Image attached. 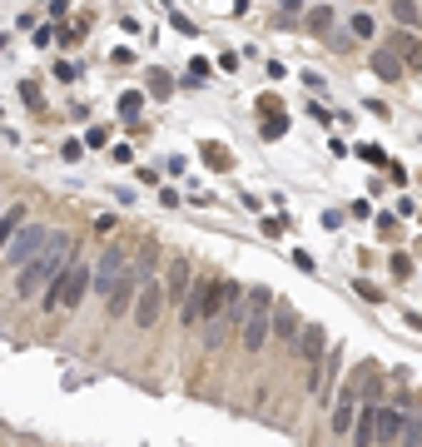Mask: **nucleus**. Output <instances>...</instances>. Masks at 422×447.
Returning a JSON list of instances; mask_svg holds the SVG:
<instances>
[{
    "label": "nucleus",
    "instance_id": "nucleus-1",
    "mask_svg": "<svg viewBox=\"0 0 422 447\" xmlns=\"http://www.w3.org/2000/svg\"><path fill=\"white\" fill-rule=\"evenodd\" d=\"M70 253H75V233H70V228H50V238L40 243V253H30V258L15 268V298L30 303L35 293H45V283L70 263Z\"/></svg>",
    "mask_w": 422,
    "mask_h": 447
},
{
    "label": "nucleus",
    "instance_id": "nucleus-2",
    "mask_svg": "<svg viewBox=\"0 0 422 447\" xmlns=\"http://www.w3.org/2000/svg\"><path fill=\"white\" fill-rule=\"evenodd\" d=\"M85 298H90V258L75 248L70 253V263L45 283V298H40V313L45 318H55V313H75V308H85Z\"/></svg>",
    "mask_w": 422,
    "mask_h": 447
},
{
    "label": "nucleus",
    "instance_id": "nucleus-3",
    "mask_svg": "<svg viewBox=\"0 0 422 447\" xmlns=\"http://www.w3.org/2000/svg\"><path fill=\"white\" fill-rule=\"evenodd\" d=\"M223 293H228V278H194L189 293L179 298L184 303V328H199L223 313Z\"/></svg>",
    "mask_w": 422,
    "mask_h": 447
},
{
    "label": "nucleus",
    "instance_id": "nucleus-4",
    "mask_svg": "<svg viewBox=\"0 0 422 447\" xmlns=\"http://www.w3.org/2000/svg\"><path fill=\"white\" fill-rule=\"evenodd\" d=\"M164 308H169V298H164V283L149 273L139 288H134V303H129V318H134V328L139 333H154V323L164 318Z\"/></svg>",
    "mask_w": 422,
    "mask_h": 447
},
{
    "label": "nucleus",
    "instance_id": "nucleus-5",
    "mask_svg": "<svg viewBox=\"0 0 422 447\" xmlns=\"http://www.w3.org/2000/svg\"><path fill=\"white\" fill-rule=\"evenodd\" d=\"M45 238H50V228H45V224H40V219H35V224L25 219L20 228H15V233H10V238H5V248H0V263L15 273V268H20L30 253H40V243H45Z\"/></svg>",
    "mask_w": 422,
    "mask_h": 447
},
{
    "label": "nucleus",
    "instance_id": "nucleus-6",
    "mask_svg": "<svg viewBox=\"0 0 422 447\" xmlns=\"http://www.w3.org/2000/svg\"><path fill=\"white\" fill-rule=\"evenodd\" d=\"M268 343H273V308H248L243 323H238V348L248 358H258Z\"/></svg>",
    "mask_w": 422,
    "mask_h": 447
},
{
    "label": "nucleus",
    "instance_id": "nucleus-7",
    "mask_svg": "<svg viewBox=\"0 0 422 447\" xmlns=\"http://www.w3.org/2000/svg\"><path fill=\"white\" fill-rule=\"evenodd\" d=\"M129 268V248H119V243H109L105 253H100V263H90V293H100L105 298L109 293V283L119 278Z\"/></svg>",
    "mask_w": 422,
    "mask_h": 447
},
{
    "label": "nucleus",
    "instance_id": "nucleus-8",
    "mask_svg": "<svg viewBox=\"0 0 422 447\" xmlns=\"http://www.w3.org/2000/svg\"><path fill=\"white\" fill-rule=\"evenodd\" d=\"M139 283H144V273H134V268H124V273L109 283V293H105V313H109V318H124V313H129Z\"/></svg>",
    "mask_w": 422,
    "mask_h": 447
},
{
    "label": "nucleus",
    "instance_id": "nucleus-9",
    "mask_svg": "<svg viewBox=\"0 0 422 447\" xmlns=\"http://www.w3.org/2000/svg\"><path fill=\"white\" fill-rule=\"evenodd\" d=\"M388 50L403 60V70L422 75V35H418V30H398V25H393V35H388Z\"/></svg>",
    "mask_w": 422,
    "mask_h": 447
},
{
    "label": "nucleus",
    "instance_id": "nucleus-10",
    "mask_svg": "<svg viewBox=\"0 0 422 447\" xmlns=\"http://www.w3.org/2000/svg\"><path fill=\"white\" fill-rule=\"evenodd\" d=\"M358 388H353V378L338 388V403H333V418H328V428H333V438H348V428H353V413H358Z\"/></svg>",
    "mask_w": 422,
    "mask_h": 447
},
{
    "label": "nucleus",
    "instance_id": "nucleus-11",
    "mask_svg": "<svg viewBox=\"0 0 422 447\" xmlns=\"http://www.w3.org/2000/svg\"><path fill=\"white\" fill-rule=\"evenodd\" d=\"M403 423H408V413H403L398 403H378V428H373V447H393V443H398V433H403Z\"/></svg>",
    "mask_w": 422,
    "mask_h": 447
},
{
    "label": "nucleus",
    "instance_id": "nucleus-12",
    "mask_svg": "<svg viewBox=\"0 0 422 447\" xmlns=\"http://www.w3.org/2000/svg\"><path fill=\"white\" fill-rule=\"evenodd\" d=\"M159 283H164V298H169V303H174V298H184V293H189V283H194V263H189L184 253H174Z\"/></svg>",
    "mask_w": 422,
    "mask_h": 447
},
{
    "label": "nucleus",
    "instance_id": "nucleus-13",
    "mask_svg": "<svg viewBox=\"0 0 422 447\" xmlns=\"http://www.w3.org/2000/svg\"><path fill=\"white\" fill-rule=\"evenodd\" d=\"M298 328H303V318H298L288 303H278V308H273V343L293 353V343H298Z\"/></svg>",
    "mask_w": 422,
    "mask_h": 447
},
{
    "label": "nucleus",
    "instance_id": "nucleus-14",
    "mask_svg": "<svg viewBox=\"0 0 422 447\" xmlns=\"http://www.w3.org/2000/svg\"><path fill=\"white\" fill-rule=\"evenodd\" d=\"M368 70H373V75H378L383 85H398V80L408 75V70H403V60H398V55H393L388 45H378V50L368 55Z\"/></svg>",
    "mask_w": 422,
    "mask_h": 447
},
{
    "label": "nucleus",
    "instance_id": "nucleus-15",
    "mask_svg": "<svg viewBox=\"0 0 422 447\" xmlns=\"http://www.w3.org/2000/svg\"><path fill=\"white\" fill-rule=\"evenodd\" d=\"M373 428H378V403H358L353 413V447H373Z\"/></svg>",
    "mask_w": 422,
    "mask_h": 447
},
{
    "label": "nucleus",
    "instance_id": "nucleus-16",
    "mask_svg": "<svg viewBox=\"0 0 422 447\" xmlns=\"http://www.w3.org/2000/svg\"><path fill=\"white\" fill-rule=\"evenodd\" d=\"M388 15H393L398 30H422V0H393Z\"/></svg>",
    "mask_w": 422,
    "mask_h": 447
},
{
    "label": "nucleus",
    "instance_id": "nucleus-17",
    "mask_svg": "<svg viewBox=\"0 0 422 447\" xmlns=\"http://www.w3.org/2000/svg\"><path fill=\"white\" fill-rule=\"evenodd\" d=\"M348 35H353V40H373V35H378V20H373L368 10H353V15H348Z\"/></svg>",
    "mask_w": 422,
    "mask_h": 447
},
{
    "label": "nucleus",
    "instance_id": "nucleus-18",
    "mask_svg": "<svg viewBox=\"0 0 422 447\" xmlns=\"http://www.w3.org/2000/svg\"><path fill=\"white\" fill-rule=\"evenodd\" d=\"M25 214H30L25 204H10V209H0V248H5V238H10V233L25 224Z\"/></svg>",
    "mask_w": 422,
    "mask_h": 447
},
{
    "label": "nucleus",
    "instance_id": "nucleus-19",
    "mask_svg": "<svg viewBox=\"0 0 422 447\" xmlns=\"http://www.w3.org/2000/svg\"><path fill=\"white\" fill-rule=\"evenodd\" d=\"M139 114H144V95H139V90H124V95H119V119L139 124Z\"/></svg>",
    "mask_w": 422,
    "mask_h": 447
},
{
    "label": "nucleus",
    "instance_id": "nucleus-20",
    "mask_svg": "<svg viewBox=\"0 0 422 447\" xmlns=\"http://www.w3.org/2000/svg\"><path fill=\"white\" fill-rule=\"evenodd\" d=\"M333 20H338V10H333V5H313L308 30H313V35H333Z\"/></svg>",
    "mask_w": 422,
    "mask_h": 447
},
{
    "label": "nucleus",
    "instance_id": "nucleus-21",
    "mask_svg": "<svg viewBox=\"0 0 422 447\" xmlns=\"http://www.w3.org/2000/svg\"><path fill=\"white\" fill-rule=\"evenodd\" d=\"M149 95H154V100H174V75L149 70Z\"/></svg>",
    "mask_w": 422,
    "mask_h": 447
},
{
    "label": "nucleus",
    "instance_id": "nucleus-22",
    "mask_svg": "<svg viewBox=\"0 0 422 447\" xmlns=\"http://www.w3.org/2000/svg\"><path fill=\"white\" fill-rule=\"evenodd\" d=\"M243 308H273V288H268V283L243 288Z\"/></svg>",
    "mask_w": 422,
    "mask_h": 447
},
{
    "label": "nucleus",
    "instance_id": "nucleus-23",
    "mask_svg": "<svg viewBox=\"0 0 422 447\" xmlns=\"http://www.w3.org/2000/svg\"><path fill=\"white\" fill-rule=\"evenodd\" d=\"M353 293H358L363 303H383V298H388V293H383V288H373L368 278H353Z\"/></svg>",
    "mask_w": 422,
    "mask_h": 447
},
{
    "label": "nucleus",
    "instance_id": "nucleus-24",
    "mask_svg": "<svg viewBox=\"0 0 422 447\" xmlns=\"http://www.w3.org/2000/svg\"><path fill=\"white\" fill-rule=\"evenodd\" d=\"M80 144H85V149H105V144H109V129H105V124H95V129H90Z\"/></svg>",
    "mask_w": 422,
    "mask_h": 447
},
{
    "label": "nucleus",
    "instance_id": "nucleus-25",
    "mask_svg": "<svg viewBox=\"0 0 422 447\" xmlns=\"http://www.w3.org/2000/svg\"><path fill=\"white\" fill-rule=\"evenodd\" d=\"M20 100H25L30 110H40V85H35V80H25V85H20Z\"/></svg>",
    "mask_w": 422,
    "mask_h": 447
},
{
    "label": "nucleus",
    "instance_id": "nucleus-26",
    "mask_svg": "<svg viewBox=\"0 0 422 447\" xmlns=\"http://www.w3.org/2000/svg\"><path fill=\"white\" fill-rule=\"evenodd\" d=\"M283 134H288V119H283V114H278V119H268V124H263V139H283Z\"/></svg>",
    "mask_w": 422,
    "mask_h": 447
},
{
    "label": "nucleus",
    "instance_id": "nucleus-27",
    "mask_svg": "<svg viewBox=\"0 0 422 447\" xmlns=\"http://www.w3.org/2000/svg\"><path fill=\"white\" fill-rule=\"evenodd\" d=\"M293 268H303V273H318L313 253H303V248H293Z\"/></svg>",
    "mask_w": 422,
    "mask_h": 447
},
{
    "label": "nucleus",
    "instance_id": "nucleus-28",
    "mask_svg": "<svg viewBox=\"0 0 422 447\" xmlns=\"http://www.w3.org/2000/svg\"><path fill=\"white\" fill-rule=\"evenodd\" d=\"M408 273H413V263H408L403 253H393V278H408Z\"/></svg>",
    "mask_w": 422,
    "mask_h": 447
},
{
    "label": "nucleus",
    "instance_id": "nucleus-29",
    "mask_svg": "<svg viewBox=\"0 0 422 447\" xmlns=\"http://www.w3.org/2000/svg\"><path fill=\"white\" fill-rule=\"evenodd\" d=\"M55 80H65V85H70V80H75V65H70V60H60V65H55Z\"/></svg>",
    "mask_w": 422,
    "mask_h": 447
},
{
    "label": "nucleus",
    "instance_id": "nucleus-30",
    "mask_svg": "<svg viewBox=\"0 0 422 447\" xmlns=\"http://www.w3.org/2000/svg\"><path fill=\"white\" fill-rule=\"evenodd\" d=\"M60 154H65V159H80V154H85V144H80V139H65V149H60Z\"/></svg>",
    "mask_w": 422,
    "mask_h": 447
},
{
    "label": "nucleus",
    "instance_id": "nucleus-31",
    "mask_svg": "<svg viewBox=\"0 0 422 447\" xmlns=\"http://www.w3.org/2000/svg\"><path fill=\"white\" fill-rule=\"evenodd\" d=\"M303 10V0H283V15H298Z\"/></svg>",
    "mask_w": 422,
    "mask_h": 447
},
{
    "label": "nucleus",
    "instance_id": "nucleus-32",
    "mask_svg": "<svg viewBox=\"0 0 422 447\" xmlns=\"http://www.w3.org/2000/svg\"><path fill=\"white\" fill-rule=\"evenodd\" d=\"M413 428H418V447H422V408L413 413Z\"/></svg>",
    "mask_w": 422,
    "mask_h": 447
},
{
    "label": "nucleus",
    "instance_id": "nucleus-33",
    "mask_svg": "<svg viewBox=\"0 0 422 447\" xmlns=\"http://www.w3.org/2000/svg\"><path fill=\"white\" fill-rule=\"evenodd\" d=\"M408 328H418L422 333V313H408Z\"/></svg>",
    "mask_w": 422,
    "mask_h": 447
},
{
    "label": "nucleus",
    "instance_id": "nucleus-34",
    "mask_svg": "<svg viewBox=\"0 0 422 447\" xmlns=\"http://www.w3.org/2000/svg\"><path fill=\"white\" fill-rule=\"evenodd\" d=\"M418 219H422V214H418Z\"/></svg>",
    "mask_w": 422,
    "mask_h": 447
}]
</instances>
